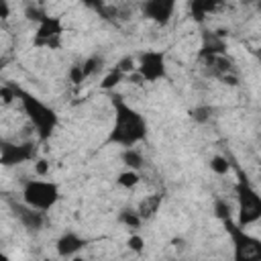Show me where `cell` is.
Returning <instances> with one entry per match:
<instances>
[{
  "label": "cell",
  "mask_w": 261,
  "mask_h": 261,
  "mask_svg": "<svg viewBox=\"0 0 261 261\" xmlns=\"http://www.w3.org/2000/svg\"><path fill=\"white\" fill-rule=\"evenodd\" d=\"M124 77H126V73H124V71H120V69L114 65V69H110V71L102 77L100 88H102V90H114V88H116Z\"/></svg>",
  "instance_id": "obj_19"
},
{
  "label": "cell",
  "mask_w": 261,
  "mask_h": 261,
  "mask_svg": "<svg viewBox=\"0 0 261 261\" xmlns=\"http://www.w3.org/2000/svg\"><path fill=\"white\" fill-rule=\"evenodd\" d=\"M14 210V216L16 220L27 228V230H41L45 224H47V216L43 210H37V208H31L27 204H14L12 206Z\"/></svg>",
  "instance_id": "obj_10"
},
{
  "label": "cell",
  "mask_w": 261,
  "mask_h": 261,
  "mask_svg": "<svg viewBox=\"0 0 261 261\" xmlns=\"http://www.w3.org/2000/svg\"><path fill=\"white\" fill-rule=\"evenodd\" d=\"M24 14H27V18H29V20H35V22H39V20H41V18H43L47 12H45L43 8H37V6H29Z\"/></svg>",
  "instance_id": "obj_26"
},
{
  "label": "cell",
  "mask_w": 261,
  "mask_h": 261,
  "mask_svg": "<svg viewBox=\"0 0 261 261\" xmlns=\"http://www.w3.org/2000/svg\"><path fill=\"white\" fill-rule=\"evenodd\" d=\"M210 169H212V173H216V175H226L228 171H230V161H228V157H224V155H214L212 159H210Z\"/></svg>",
  "instance_id": "obj_20"
},
{
  "label": "cell",
  "mask_w": 261,
  "mask_h": 261,
  "mask_svg": "<svg viewBox=\"0 0 261 261\" xmlns=\"http://www.w3.org/2000/svg\"><path fill=\"white\" fill-rule=\"evenodd\" d=\"M114 122L108 133L106 143L118 147H137L147 137V118L133 108L122 96H112Z\"/></svg>",
  "instance_id": "obj_1"
},
{
  "label": "cell",
  "mask_w": 261,
  "mask_h": 261,
  "mask_svg": "<svg viewBox=\"0 0 261 261\" xmlns=\"http://www.w3.org/2000/svg\"><path fill=\"white\" fill-rule=\"evenodd\" d=\"M8 84H10L12 92H14V98L20 102L27 118L31 120L39 141H43V143L49 141L53 137L57 124H59V116H57L55 108L49 106L47 102H43L41 98H37L35 94L27 92L24 88H20L18 84H12V82H8Z\"/></svg>",
  "instance_id": "obj_2"
},
{
  "label": "cell",
  "mask_w": 261,
  "mask_h": 261,
  "mask_svg": "<svg viewBox=\"0 0 261 261\" xmlns=\"http://www.w3.org/2000/svg\"><path fill=\"white\" fill-rule=\"evenodd\" d=\"M234 192H237V200H239V218H237V222L241 226L255 224L261 218V196L247 181V177H241L237 181Z\"/></svg>",
  "instance_id": "obj_5"
},
{
  "label": "cell",
  "mask_w": 261,
  "mask_h": 261,
  "mask_svg": "<svg viewBox=\"0 0 261 261\" xmlns=\"http://www.w3.org/2000/svg\"><path fill=\"white\" fill-rule=\"evenodd\" d=\"M175 8H177V0H143L141 2V14L159 27L169 24Z\"/></svg>",
  "instance_id": "obj_9"
},
{
  "label": "cell",
  "mask_w": 261,
  "mask_h": 261,
  "mask_svg": "<svg viewBox=\"0 0 261 261\" xmlns=\"http://www.w3.org/2000/svg\"><path fill=\"white\" fill-rule=\"evenodd\" d=\"M69 80L73 82V84H82L86 77H84V71H82V63H73L71 67H69Z\"/></svg>",
  "instance_id": "obj_24"
},
{
  "label": "cell",
  "mask_w": 261,
  "mask_h": 261,
  "mask_svg": "<svg viewBox=\"0 0 261 261\" xmlns=\"http://www.w3.org/2000/svg\"><path fill=\"white\" fill-rule=\"evenodd\" d=\"M232 241V247H234V259L237 261H255V259H261V241L257 237H251L245 226H241L232 214L222 218L220 220Z\"/></svg>",
  "instance_id": "obj_4"
},
{
  "label": "cell",
  "mask_w": 261,
  "mask_h": 261,
  "mask_svg": "<svg viewBox=\"0 0 261 261\" xmlns=\"http://www.w3.org/2000/svg\"><path fill=\"white\" fill-rule=\"evenodd\" d=\"M190 116H192L196 122L204 124V122L210 120V116H212V108H210V106H196V108L190 110Z\"/></svg>",
  "instance_id": "obj_21"
},
{
  "label": "cell",
  "mask_w": 261,
  "mask_h": 261,
  "mask_svg": "<svg viewBox=\"0 0 261 261\" xmlns=\"http://www.w3.org/2000/svg\"><path fill=\"white\" fill-rule=\"evenodd\" d=\"M86 8H90V10H96V12H100V14H104L106 12V2L104 0H80Z\"/></svg>",
  "instance_id": "obj_25"
},
{
  "label": "cell",
  "mask_w": 261,
  "mask_h": 261,
  "mask_svg": "<svg viewBox=\"0 0 261 261\" xmlns=\"http://www.w3.org/2000/svg\"><path fill=\"white\" fill-rule=\"evenodd\" d=\"M116 184L120 188H124V190H133V188H137L141 184V175H139L137 169H126V171H120L118 173Z\"/></svg>",
  "instance_id": "obj_18"
},
{
  "label": "cell",
  "mask_w": 261,
  "mask_h": 261,
  "mask_svg": "<svg viewBox=\"0 0 261 261\" xmlns=\"http://www.w3.org/2000/svg\"><path fill=\"white\" fill-rule=\"evenodd\" d=\"M63 33H65V24H63L61 16L45 14L37 22V31L33 35V47H37V49H59Z\"/></svg>",
  "instance_id": "obj_6"
},
{
  "label": "cell",
  "mask_w": 261,
  "mask_h": 261,
  "mask_svg": "<svg viewBox=\"0 0 261 261\" xmlns=\"http://www.w3.org/2000/svg\"><path fill=\"white\" fill-rule=\"evenodd\" d=\"M118 222L124 224V226L130 228V230H137V228L143 224V218L139 216L137 208H122V210L118 212Z\"/></svg>",
  "instance_id": "obj_16"
},
{
  "label": "cell",
  "mask_w": 261,
  "mask_h": 261,
  "mask_svg": "<svg viewBox=\"0 0 261 261\" xmlns=\"http://www.w3.org/2000/svg\"><path fill=\"white\" fill-rule=\"evenodd\" d=\"M61 198V190L49 179H29L22 186V204L49 212Z\"/></svg>",
  "instance_id": "obj_3"
},
{
  "label": "cell",
  "mask_w": 261,
  "mask_h": 261,
  "mask_svg": "<svg viewBox=\"0 0 261 261\" xmlns=\"http://www.w3.org/2000/svg\"><path fill=\"white\" fill-rule=\"evenodd\" d=\"M86 245H88V241H86L82 234H77L75 230H65V232L57 239L55 249H57V255H59V257H73V255H77Z\"/></svg>",
  "instance_id": "obj_11"
},
{
  "label": "cell",
  "mask_w": 261,
  "mask_h": 261,
  "mask_svg": "<svg viewBox=\"0 0 261 261\" xmlns=\"http://www.w3.org/2000/svg\"><path fill=\"white\" fill-rule=\"evenodd\" d=\"M37 159V147L33 141H6L0 139V167H16Z\"/></svg>",
  "instance_id": "obj_8"
},
{
  "label": "cell",
  "mask_w": 261,
  "mask_h": 261,
  "mask_svg": "<svg viewBox=\"0 0 261 261\" xmlns=\"http://www.w3.org/2000/svg\"><path fill=\"white\" fill-rule=\"evenodd\" d=\"M224 4V0H188V8L194 20L202 22L206 20L212 12H216L220 6Z\"/></svg>",
  "instance_id": "obj_12"
},
{
  "label": "cell",
  "mask_w": 261,
  "mask_h": 261,
  "mask_svg": "<svg viewBox=\"0 0 261 261\" xmlns=\"http://www.w3.org/2000/svg\"><path fill=\"white\" fill-rule=\"evenodd\" d=\"M10 16V4L8 0H0V20H6Z\"/></svg>",
  "instance_id": "obj_29"
},
{
  "label": "cell",
  "mask_w": 261,
  "mask_h": 261,
  "mask_svg": "<svg viewBox=\"0 0 261 261\" xmlns=\"http://www.w3.org/2000/svg\"><path fill=\"white\" fill-rule=\"evenodd\" d=\"M0 96H2V102H4V104H10V102L16 100V98H14V92H12V88H10V84H6L4 88H0Z\"/></svg>",
  "instance_id": "obj_28"
},
{
  "label": "cell",
  "mask_w": 261,
  "mask_h": 261,
  "mask_svg": "<svg viewBox=\"0 0 261 261\" xmlns=\"http://www.w3.org/2000/svg\"><path fill=\"white\" fill-rule=\"evenodd\" d=\"M232 212H230V204L226 202V200H214V216L218 218V220H222V218H226V216H230Z\"/></svg>",
  "instance_id": "obj_22"
},
{
  "label": "cell",
  "mask_w": 261,
  "mask_h": 261,
  "mask_svg": "<svg viewBox=\"0 0 261 261\" xmlns=\"http://www.w3.org/2000/svg\"><path fill=\"white\" fill-rule=\"evenodd\" d=\"M137 73L143 82H161L167 77V57L161 49H147L139 55L137 61Z\"/></svg>",
  "instance_id": "obj_7"
},
{
  "label": "cell",
  "mask_w": 261,
  "mask_h": 261,
  "mask_svg": "<svg viewBox=\"0 0 261 261\" xmlns=\"http://www.w3.org/2000/svg\"><path fill=\"white\" fill-rule=\"evenodd\" d=\"M120 159H122V163L128 167V169H141L143 167V163H145V159H143V153L137 149V147H124L122 149V153H120Z\"/></svg>",
  "instance_id": "obj_15"
},
{
  "label": "cell",
  "mask_w": 261,
  "mask_h": 261,
  "mask_svg": "<svg viewBox=\"0 0 261 261\" xmlns=\"http://www.w3.org/2000/svg\"><path fill=\"white\" fill-rule=\"evenodd\" d=\"M35 171L39 177L49 175V161L47 159H35Z\"/></svg>",
  "instance_id": "obj_27"
},
{
  "label": "cell",
  "mask_w": 261,
  "mask_h": 261,
  "mask_svg": "<svg viewBox=\"0 0 261 261\" xmlns=\"http://www.w3.org/2000/svg\"><path fill=\"white\" fill-rule=\"evenodd\" d=\"M126 245H128V249H130V251L141 253V251H143V247H145V241H143V237H141V234H130V237L126 239Z\"/></svg>",
  "instance_id": "obj_23"
},
{
  "label": "cell",
  "mask_w": 261,
  "mask_h": 261,
  "mask_svg": "<svg viewBox=\"0 0 261 261\" xmlns=\"http://www.w3.org/2000/svg\"><path fill=\"white\" fill-rule=\"evenodd\" d=\"M80 63H82L84 77L88 80V77L96 75V73L104 67V57H102V55H92V57H88V59H84V61H80Z\"/></svg>",
  "instance_id": "obj_17"
},
{
  "label": "cell",
  "mask_w": 261,
  "mask_h": 261,
  "mask_svg": "<svg viewBox=\"0 0 261 261\" xmlns=\"http://www.w3.org/2000/svg\"><path fill=\"white\" fill-rule=\"evenodd\" d=\"M161 204H163V196H161V194H151V196L143 198L141 204L137 206V212H139V216L143 218V222H145V220H151V218L159 212Z\"/></svg>",
  "instance_id": "obj_14"
},
{
  "label": "cell",
  "mask_w": 261,
  "mask_h": 261,
  "mask_svg": "<svg viewBox=\"0 0 261 261\" xmlns=\"http://www.w3.org/2000/svg\"><path fill=\"white\" fill-rule=\"evenodd\" d=\"M224 51H226L224 39L218 37V35H212V37H206V39H204L202 49H200V57L208 61V59H212V57H216V55H224Z\"/></svg>",
  "instance_id": "obj_13"
}]
</instances>
